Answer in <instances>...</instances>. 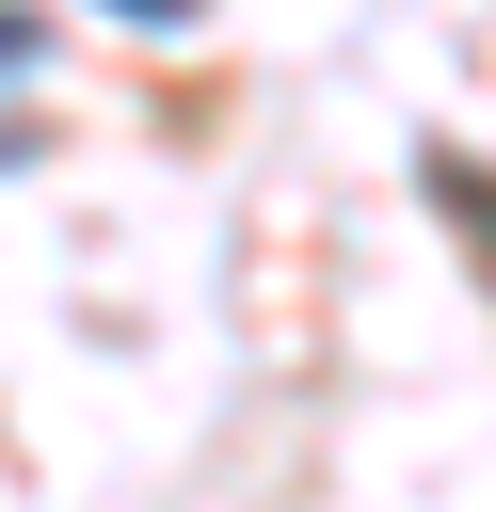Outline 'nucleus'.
Instances as JSON below:
<instances>
[{
  "mask_svg": "<svg viewBox=\"0 0 496 512\" xmlns=\"http://www.w3.org/2000/svg\"><path fill=\"white\" fill-rule=\"evenodd\" d=\"M112 16H144V32H176V16H192V0H112Z\"/></svg>",
  "mask_w": 496,
  "mask_h": 512,
  "instance_id": "1",
  "label": "nucleus"
}]
</instances>
